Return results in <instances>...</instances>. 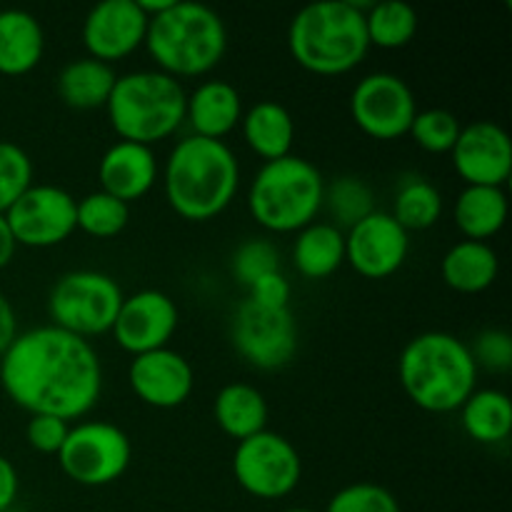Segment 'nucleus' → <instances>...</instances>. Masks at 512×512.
Here are the masks:
<instances>
[{"instance_id":"1","label":"nucleus","mask_w":512,"mask_h":512,"mask_svg":"<svg viewBox=\"0 0 512 512\" xmlns=\"http://www.w3.org/2000/svg\"><path fill=\"white\" fill-rule=\"evenodd\" d=\"M0 385L30 415L85 418L103 393V365L90 340L43 325L18 333L0 358Z\"/></svg>"},{"instance_id":"2","label":"nucleus","mask_w":512,"mask_h":512,"mask_svg":"<svg viewBox=\"0 0 512 512\" xmlns=\"http://www.w3.org/2000/svg\"><path fill=\"white\" fill-rule=\"evenodd\" d=\"M160 175L173 213L193 223L218 218L240 188V163L233 148L225 140L200 135L178 140Z\"/></svg>"},{"instance_id":"3","label":"nucleus","mask_w":512,"mask_h":512,"mask_svg":"<svg viewBox=\"0 0 512 512\" xmlns=\"http://www.w3.org/2000/svg\"><path fill=\"white\" fill-rule=\"evenodd\" d=\"M405 395L425 413H453L478 388V365L470 345L443 330H428L410 340L398 360Z\"/></svg>"},{"instance_id":"4","label":"nucleus","mask_w":512,"mask_h":512,"mask_svg":"<svg viewBox=\"0 0 512 512\" xmlns=\"http://www.w3.org/2000/svg\"><path fill=\"white\" fill-rule=\"evenodd\" d=\"M355 0H320L295 13L288 28V48L295 63L315 75H345L368 55L365 10Z\"/></svg>"},{"instance_id":"5","label":"nucleus","mask_w":512,"mask_h":512,"mask_svg":"<svg viewBox=\"0 0 512 512\" xmlns=\"http://www.w3.org/2000/svg\"><path fill=\"white\" fill-rule=\"evenodd\" d=\"M145 48L158 70L170 78H198L210 73L228 50V30L213 8L193 0H175L150 18Z\"/></svg>"},{"instance_id":"6","label":"nucleus","mask_w":512,"mask_h":512,"mask_svg":"<svg viewBox=\"0 0 512 512\" xmlns=\"http://www.w3.org/2000/svg\"><path fill=\"white\" fill-rule=\"evenodd\" d=\"M185 100L188 93L180 80L163 70H133L118 75L105 110L120 140L153 148L185 123Z\"/></svg>"},{"instance_id":"7","label":"nucleus","mask_w":512,"mask_h":512,"mask_svg":"<svg viewBox=\"0 0 512 512\" xmlns=\"http://www.w3.org/2000/svg\"><path fill=\"white\" fill-rule=\"evenodd\" d=\"M325 180L300 155L270 160L255 173L248 208L255 223L270 233H298L323 210Z\"/></svg>"},{"instance_id":"8","label":"nucleus","mask_w":512,"mask_h":512,"mask_svg":"<svg viewBox=\"0 0 512 512\" xmlns=\"http://www.w3.org/2000/svg\"><path fill=\"white\" fill-rule=\"evenodd\" d=\"M123 290L100 270H70L60 275L48 295V315L55 328L88 340L113 330Z\"/></svg>"},{"instance_id":"9","label":"nucleus","mask_w":512,"mask_h":512,"mask_svg":"<svg viewBox=\"0 0 512 512\" xmlns=\"http://www.w3.org/2000/svg\"><path fill=\"white\" fill-rule=\"evenodd\" d=\"M133 460L128 435L105 420H85L70 428L58 453L60 470L73 483L85 488H103L123 478Z\"/></svg>"},{"instance_id":"10","label":"nucleus","mask_w":512,"mask_h":512,"mask_svg":"<svg viewBox=\"0 0 512 512\" xmlns=\"http://www.w3.org/2000/svg\"><path fill=\"white\" fill-rule=\"evenodd\" d=\"M235 353L258 370H280L295 358L298 323L290 308H265L245 298L230 318Z\"/></svg>"},{"instance_id":"11","label":"nucleus","mask_w":512,"mask_h":512,"mask_svg":"<svg viewBox=\"0 0 512 512\" xmlns=\"http://www.w3.org/2000/svg\"><path fill=\"white\" fill-rule=\"evenodd\" d=\"M233 475L240 488L258 500H280L298 488L303 460L288 438L278 433L240 440L233 453Z\"/></svg>"},{"instance_id":"12","label":"nucleus","mask_w":512,"mask_h":512,"mask_svg":"<svg viewBox=\"0 0 512 512\" xmlns=\"http://www.w3.org/2000/svg\"><path fill=\"white\" fill-rule=\"evenodd\" d=\"M350 115L373 140H398L408 135L418 100L413 88L395 73H370L350 93Z\"/></svg>"},{"instance_id":"13","label":"nucleus","mask_w":512,"mask_h":512,"mask_svg":"<svg viewBox=\"0 0 512 512\" xmlns=\"http://www.w3.org/2000/svg\"><path fill=\"white\" fill-rule=\"evenodd\" d=\"M3 215L15 243L25 248H53L78 230L75 198L58 185L33 183Z\"/></svg>"},{"instance_id":"14","label":"nucleus","mask_w":512,"mask_h":512,"mask_svg":"<svg viewBox=\"0 0 512 512\" xmlns=\"http://www.w3.org/2000/svg\"><path fill=\"white\" fill-rule=\"evenodd\" d=\"M410 253V233L390 213H370L345 233V263L368 280L398 273Z\"/></svg>"},{"instance_id":"15","label":"nucleus","mask_w":512,"mask_h":512,"mask_svg":"<svg viewBox=\"0 0 512 512\" xmlns=\"http://www.w3.org/2000/svg\"><path fill=\"white\" fill-rule=\"evenodd\" d=\"M150 18L138 0H103L93 5L83 20V45L88 58L100 63H118L145 45Z\"/></svg>"},{"instance_id":"16","label":"nucleus","mask_w":512,"mask_h":512,"mask_svg":"<svg viewBox=\"0 0 512 512\" xmlns=\"http://www.w3.org/2000/svg\"><path fill=\"white\" fill-rule=\"evenodd\" d=\"M178 330V305L160 290H138L123 298L113 323V338L125 353L143 355L168 348Z\"/></svg>"},{"instance_id":"17","label":"nucleus","mask_w":512,"mask_h":512,"mask_svg":"<svg viewBox=\"0 0 512 512\" xmlns=\"http://www.w3.org/2000/svg\"><path fill=\"white\" fill-rule=\"evenodd\" d=\"M450 155H453L455 173L463 178L465 185L503 188L510 180V135L493 120H475V123L465 125Z\"/></svg>"},{"instance_id":"18","label":"nucleus","mask_w":512,"mask_h":512,"mask_svg":"<svg viewBox=\"0 0 512 512\" xmlns=\"http://www.w3.org/2000/svg\"><path fill=\"white\" fill-rule=\"evenodd\" d=\"M128 380L138 400L158 410L180 408L190 398L195 385L193 365L170 348L135 355Z\"/></svg>"},{"instance_id":"19","label":"nucleus","mask_w":512,"mask_h":512,"mask_svg":"<svg viewBox=\"0 0 512 512\" xmlns=\"http://www.w3.org/2000/svg\"><path fill=\"white\" fill-rule=\"evenodd\" d=\"M160 165L153 148L128 140H118L103 153L98 163L100 190L123 203L145 198L158 183Z\"/></svg>"},{"instance_id":"20","label":"nucleus","mask_w":512,"mask_h":512,"mask_svg":"<svg viewBox=\"0 0 512 512\" xmlns=\"http://www.w3.org/2000/svg\"><path fill=\"white\" fill-rule=\"evenodd\" d=\"M243 100L228 80H203L185 100V123L193 128L190 135L223 140L240 128Z\"/></svg>"},{"instance_id":"21","label":"nucleus","mask_w":512,"mask_h":512,"mask_svg":"<svg viewBox=\"0 0 512 512\" xmlns=\"http://www.w3.org/2000/svg\"><path fill=\"white\" fill-rule=\"evenodd\" d=\"M45 53V33L33 13L20 8L0 10V75H25Z\"/></svg>"},{"instance_id":"22","label":"nucleus","mask_w":512,"mask_h":512,"mask_svg":"<svg viewBox=\"0 0 512 512\" xmlns=\"http://www.w3.org/2000/svg\"><path fill=\"white\" fill-rule=\"evenodd\" d=\"M240 133L245 145L265 163L293 153L295 120L290 110L275 100H260L253 108L243 110Z\"/></svg>"},{"instance_id":"23","label":"nucleus","mask_w":512,"mask_h":512,"mask_svg":"<svg viewBox=\"0 0 512 512\" xmlns=\"http://www.w3.org/2000/svg\"><path fill=\"white\" fill-rule=\"evenodd\" d=\"M498 270L500 260L493 245L478 243V240H460V243H455L443 255V263H440V275H443L445 285L463 295H475L488 290L495 283V278H498Z\"/></svg>"},{"instance_id":"24","label":"nucleus","mask_w":512,"mask_h":512,"mask_svg":"<svg viewBox=\"0 0 512 512\" xmlns=\"http://www.w3.org/2000/svg\"><path fill=\"white\" fill-rule=\"evenodd\" d=\"M268 413V400L250 383H228L213 400L215 423L238 443L263 433Z\"/></svg>"},{"instance_id":"25","label":"nucleus","mask_w":512,"mask_h":512,"mask_svg":"<svg viewBox=\"0 0 512 512\" xmlns=\"http://www.w3.org/2000/svg\"><path fill=\"white\" fill-rule=\"evenodd\" d=\"M453 218L465 240L488 243L503 230L505 220H508V195L503 188L465 185L455 200Z\"/></svg>"},{"instance_id":"26","label":"nucleus","mask_w":512,"mask_h":512,"mask_svg":"<svg viewBox=\"0 0 512 512\" xmlns=\"http://www.w3.org/2000/svg\"><path fill=\"white\" fill-rule=\"evenodd\" d=\"M345 263V233L333 223H310L298 230L293 265L303 278L325 280Z\"/></svg>"},{"instance_id":"27","label":"nucleus","mask_w":512,"mask_h":512,"mask_svg":"<svg viewBox=\"0 0 512 512\" xmlns=\"http://www.w3.org/2000/svg\"><path fill=\"white\" fill-rule=\"evenodd\" d=\"M118 73L113 65L95 58H78L65 65L58 75V95L73 110L105 108Z\"/></svg>"},{"instance_id":"28","label":"nucleus","mask_w":512,"mask_h":512,"mask_svg":"<svg viewBox=\"0 0 512 512\" xmlns=\"http://www.w3.org/2000/svg\"><path fill=\"white\" fill-rule=\"evenodd\" d=\"M460 423L470 440L500 445L512 433V403L503 390H475L460 408Z\"/></svg>"},{"instance_id":"29","label":"nucleus","mask_w":512,"mask_h":512,"mask_svg":"<svg viewBox=\"0 0 512 512\" xmlns=\"http://www.w3.org/2000/svg\"><path fill=\"white\" fill-rule=\"evenodd\" d=\"M418 10L403 0H380L365 10L368 43L383 50H398L418 35Z\"/></svg>"},{"instance_id":"30","label":"nucleus","mask_w":512,"mask_h":512,"mask_svg":"<svg viewBox=\"0 0 512 512\" xmlns=\"http://www.w3.org/2000/svg\"><path fill=\"white\" fill-rule=\"evenodd\" d=\"M395 223L408 233L415 230H428L443 215V195L420 175H408L403 183L398 185V193L393 200V213Z\"/></svg>"},{"instance_id":"31","label":"nucleus","mask_w":512,"mask_h":512,"mask_svg":"<svg viewBox=\"0 0 512 512\" xmlns=\"http://www.w3.org/2000/svg\"><path fill=\"white\" fill-rule=\"evenodd\" d=\"M323 208H328V213L333 215L335 228L350 230L370 213H375V195L365 180L355 175H340L333 183L325 185Z\"/></svg>"},{"instance_id":"32","label":"nucleus","mask_w":512,"mask_h":512,"mask_svg":"<svg viewBox=\"0 0 512 512\" xmlns=\"http://www.w3.org/2000/svg\"><path fill=\"white\" fill-rule=\"evenodd\" d=\"M128 220L130 205L103 193V190H95V193H88L85 198L75 200V225L85 235H90V238H115V235L123 233Z\"/></svg>"},{"instance_id":"33","label":"nucleus","mask_w":512,"mask_h":512,"mask_svg":"<svg viewBox=\"0 0 512 512\" xmlns=\"http://www.w3.org/2000/svg\"><path fill=\"white\" fill-rule=\"evenodd\" d=\"M460 130H463V125H460L458 115L445 108H430L418 110L408 135H413L415 143L428 153L443 155L450 153L453 145L458 143Z\"/></svg>"},{"instance_id":"34","label":"nucleus","mask_w":512,"mask_h":512,"mask_svg":"<svg viewBox=\"0 0 512 512\" xmlns=\"http://www.w3.org/2000/svg\"><path fill=\"white\" fill-rule=\"evenodd\" d=\"M33 185V160L20 145L0 140V213Z\"/></svg>"},{"instance_id":"35","label":"nucleus","mask_w":512,"mask_h":512,"mask_svg":"<svg viewBox=\"0 0 512 512\" xmlns=\"http://www.w3.org/2000/svg\"><path fill=\"white\" fill-rule=\"evenodd\" d=\"M325 512H403L398 498L375 483H353L330 498Z\"/></svg>"},{"instance_id":"36","label":"nucleus","mask_w":512,"mask_h":512,"mask_svg":"<svg viewBox=\"0 0 512 512\" xmlns=\"http://www.w3.org/2000/svg\"><path fill=\"white\" fill-rule=\"evenodd\" d=\"M280 270V253L270 240H245L233 255V275L240 285L250 288L263 275Z\"/></svg>"},{"instance_id":"37","label":"nucleus","mask_w":512,"mask_h":512,"mask_svg":"<svg viewBox=\"0 0 512 512\" xmlns=\"http://www.w3.org/2000/svg\"><path fill=\"white\" fill-rule=\"evenodd\" d=\"M470 353H473L478 370L488 368L493 373H505L512 365V338L505 330L488 328L475 338Z\"/></svg>"},{"instance_id":"38","label":"nucleus","mask_w":512,"mask_h":512,"mask_svg":"<svg viewBox=\"0 0 512 512\" xmlns=\"http://www.w3.org/2000/svg\"><path fill=\"white\" fill-rule=\"evenodd\" d=\"M68 433V420L55 418V415H30L28 428H25L28 445L43 455H58Z\"/></svg>"},{"instance_id":"39","label":"nucleus","mask_w":512,"mask_h":512,"mask_svg":"<svg viewBox=\"0 0 512 512\" xmlns=\"http://www.w3.org/2000/svg\"><path fill=\"white\" fill-rule=\"evenodd\" d=\"M248 298L265 308H290V283L283 270L263 275L248 288Z\"/></svg>"},{"instance_id":"40","label":"nucleus","mask_w":512,"mask_h":512,"mask_svg":"<svg viewBox=\"0 0 512 512\" xmlns=\"http://www.w3.org/2000/svg\"><path fill=\"white\" fill-rule=\"evenodd\" d=\"M18 470L5 455H0V512H8L18 498Z\"/></svg>"},{"instance_id":"41","label":"nucleus","mask_w":512,"mask_h":512,"mask_svg":"<svg viewBox=\"0 0 512 512\" xmlns=\"http://www.w3.org/2000/svg\"><path fill=\"white\" fill-rule=\"evenodd\" d=\"M18 338V320H15V310L10 305V300L0 293V358H3L5 350L13 345V340Z\"/></svg>"},{"instance_id":"42","label":"nucleus","mask_w":512,"mask_h":512,"mask_svg":"<svg viewBox=\"0 0 512 512\" xmlns=\"http://www.w3.org/2000/svg\"><path fill=\"white\" fill-rule=\"evenodd\" d=\"M15 250H18V243H15L13 233H10L8 220H5V215L0 213V270H3L5 265H10Z\"/></svg>"},{"instance_id":"43","label":"nucleus","mask_w":512,"mask_h":512,"mask_svg":"<svg viewBox=\"0 0 512 512\" xmlns=\"http://www.w3.org/2000/svg\"><path fill=\"white\" fill-rule=\"evenodd\" d=\"M283 512H315V510H308V508H290V510H283Z\"/></svg>"}]
</instances>
